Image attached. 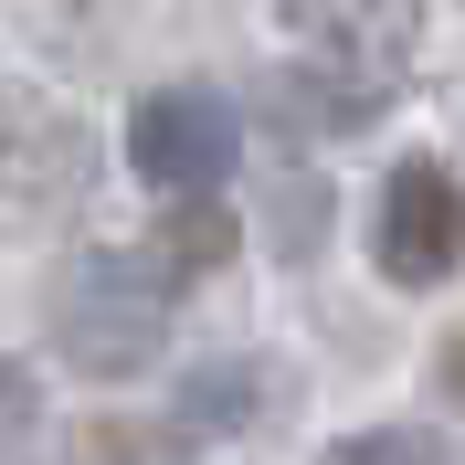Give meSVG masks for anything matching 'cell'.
Returning a JSON list of instances; mask_svg holds the SVG:
<instances>
[{
    "label": "cell",
    "mask_w": 465,
    "mask_h": 465,
    "mask_svg": "<svg viewBox=\"0 0 465 465\" xmlns=\"http://www.w3.org/2000/svg\"><path fill=\"white\" fill-rule=\"evenodd\" d=\"M286 32L307 43V54H296V106L318 116V127H371V116L402 95V64H412L423 11H412V0H296Z\"/></svg>",
    "instance_id": "obj_1"
},
{
    "label": "cell",
    "mask_w": 465,
    "mask_h": 465,
    "mask_svg": "<svg viewBox=\"0 0 465 465\" xmlns=\"http://www.w3.org/2000/svg\"><path fill=\"white\" fill-rule=\"evenodd\" d=\"M170 275L148 243H106V254H74L54 286V349L85 381H138L159 349H170Z\"/></svg>",
    "instance_id": "obj_2"
},
{
    "label": "cell",
    "mask_w": 465,
    "mask_h": 465,
    "mask_svg": "<svg viewBox=\"0 0 465 465\" xmlns=\"http://www.w3.org/2000/svg\"><path fill=\"white\" fill-rule=\"evenodd\" d=\"M243 159V106L223 85H159L127 127V170L148 191H170V202H212Z\"/></svg>",
    "instance_id": "obj_3"
},
{
    "label": "cell",
    "mask_w": 465,
    "mask_h": 465,
    "mask_svg": "<svg viewBox=\"0 0 465 465\" xmlns=\"http://www.w3.org/2000/svg\"><path fill=\"white\" fill-rule=\"evenodd\" d=\"M371 254L391 286H444L465 264V180H444V159H402L381 180V223H371Z\"/></svg>",
    "instance_id": "obj_4"
},
{
    "label": "cell",
    "mask_w": 465,
    "mask_h": 465,
    "mask_svg": "<svg viewBox=\"0 0 465 465\" xmlns=\"http://www.w3.org/2000/svg\"><path fill=\"white\" fill-rule=\"evenodd\" d=\"M275 402H286V371H264V360H212V371L180 381V423L191 434H243Z\"/></svg>",
    "instance_id": "obj_5"
},
{
    "label": "cell",
    "mask_w": 465,
    "mask_h": 465,
    "mask_svg": "<svg viewBox=\"0 0 465 465\" xmlns=\"http://www.w3.org/2000/svg\"><path fill=\"white\" fill-rule=\"evenodd\" d=\"M232 243H243V232H232V212H223V202H170V212H159V232H148V254H159V275H170V286L212 275Z\"/></svg>",
    "instance_id": "obj_6"
},
{
    "label": "cell",
    "mask_w": 465,
    "mask_h": 465,
    "mask_svg": "<svg viewBox=\"0 0 465 465\" xmlns=\"http://www.w3.org/2000/svg\"><path fill=\"white\" fill-rule=\"evenodd\" d=\"M318 465H455L444 434H412V423H381V434H339Z\"/></svg>",
    "instance_id": "obj_7"
},
{
    "label": "cell",
    "mask_w": 465,
    "mask_h": 465,
    "mask_svg": "<svg viewBox=\"0 0 465 465\" xmlns=\"http://www.w3.org/2000/svg\"><path fill=\"white\" fill-rule=\"evenodd\" d=\"M32 434H43V391H32V371H22V360H0V465L22 455Z\"/></svg>",
    "instance_id": "obj_8"
},
{
    "label": "cell",
    "mask_w": 465,
    "mask_h": 465,
    "mask_svg": "<svg viewBox=\"0 0 465 465\" xmlns=\"http://www.w3.org/2000/svg\"><path fill=\"white\" fill-rule=\"evenodd\" d=\"M434 381H444V391H455V402H465V339H455V349H444V360H434Z\"/></svg>",
    "instance_id": "obj_9"
}]
</instances>
